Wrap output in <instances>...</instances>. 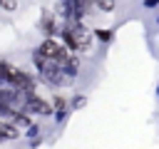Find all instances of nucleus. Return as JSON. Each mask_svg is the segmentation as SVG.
<instances>
[{"label":"nucleus","instance_id":"f03ea898","mask_svg":"<svg viewBox=\"0 0 159 149\" xmlns=\"http://www.w3.org/2000/svg\"><path fill=\"white\" fill-rule=\"evenodd\" d=\"M62 37H65V45L72 50H87L92 45V32L82 22H67L62 27Z\"/></svg>","mask_w":159,"mask_h":149},{"label":"nucleus","instance_id":"f257e3e1","mask_svg":"<svg viewBox=\"0 0 159 149\" xmlns=\"http://www.w3.org/2000/svg\"><path fill=\"white\" fill-rule=\"evenodd\" d=\"M32 60H35V65H37V70H40V77H42L47 84H52V87H70V84L75 82V72H72V70H67V67H62V65H55V62L40 57L37 52L32 55Z\"/></svg>","mask_w":159,"mask_h":149},{"label":"nucleus","instance_id":"6e6552de","mask_svg":"<svg viewBox=\"0 0 159 149\" xmlns=\"http://www.w3.org/2000/svg\"><path fill=\"white\" fill-rule=\"evenodd\" d=\"M157 22H159V17H157Z\"/></svg>","mask_w":159,"mask_h":149},{"label":"nucleus","instance_id":"39448f33","mask_svg":"<svg viewBox=\"0 0 159 149\" xmlns=\"http://www.w3.org/2000/svg\"><path fill=\"white\" fill-rule=\"evenodd\" d=\"M94 35H97L102 42H109V40H112V30H97Z\"/></svg>","mask_w":159,"mask_h":149},{"label":"nucleus","instance_id":"0eeeda50","mask_svg":"<svg viewBox=\"0 0 159 149\" xmlns=\"http://www.w3.org/2000/svg\"><path fill=\"white\" fill-rule=\"evenodd\" d=\"M94 7H99V10H112V7H114V2H97Z\"/></svg>","mask_w":159,"mask_h":149},{"label":"nucleus","instance_id":"20e7f679","mask_svg":"<svg viewBox=\"0 0 159 149\" xmlns=\"http://www.w3.org/2000/svg\"><path fill=\"white\" fill-rule=\"evenodd\" d=\"M20 132L15 124H7V122H0V142H7V139H17Z\"/></svg>","mask_w":159,"mask_h":149},{"label":"nucleus","instance_id":"423d86ee","mask_svg":"<svg viewBox=\"0 0 159 149\" xmlns=\"http://www.w3.org/2000/svg\"><path fill=\"white\" fill-rule=\"evenodd\" d=\"M55 109L62 114V109H65V99H62V97H55Z\"/></svg>","mask_w":159,"mask_h":149},{"label":"nucleus","instance_id":"7ed1b4c3","mask_svg":"<svg viewBox=\"0 0 159 149\" xmlns=\"http://www.w3.org/2000/svg\"><path fill=\"white\" fill-rule=\"evenodd\" d=\"M25 112H35V114H50V112H52V107H50L47 102L37 99V97L30 92V94H27V99H25Z\"/></svg>","mask_w":159,"mask_h":149}]
</instances>
